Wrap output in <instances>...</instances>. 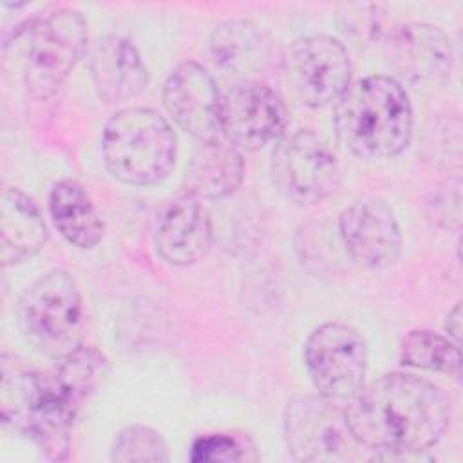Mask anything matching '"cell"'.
I'll list each match as a JSON object with an SVG mask.
<instances>
[{
  "mask_svg": "<svg viewBox=\"0 0 463 463\" xmlns=\"http://www.w3.org/2000/svg\"><path fill=\"white\" fill-rule=\"evenodd\" d=\"M105 356L80 345L51 371H31L2 358V425L31 438L45 458H69L71 429L81 403L107 376Z\"/></svg>",
  "mask_w": 463,
  "mask_h": 463,
  "instance_id": "cell-1",
  "label": "cell"
},
{
  "mask_svg": "<svg viewBox=\"0 0 463 463\" xmlns=\"http://www.w3.org/2000/svg\"><path fill=\"white\" fill-rule=\"evenodd\" d=\"M345 416L364 449L389 459L407 458L441 439L450 423V402L429 380L389 373L364 385L345 407Z\"/></svg>",
  "mask_w": 463,
  "mask_h": 463,
  "instance_id": "cell-2",
  "label": "cell"
},
{
  "mask_svg": "<svg viewBox=\"0 0 463 463\" xmlns=\"http://www.w3.org/2000/svg\"><path fill=\"white\" fill-rule=\"evenodd\" d=\"M87 22L72 7L34 14L2 47V67L34 99L54 96L87 49Z\"/></svg>",
  "mask_w": 463,
  "mask_h": 463,
  "instance_id": "cell-3",
  "label": "cell"
},
{
  "mask_svg": "<svg viewBox=\"0 0 463 463\" xmlns=\"http://www.w3.org/2000/svg\"><path fill=\"white\" fill-rule=\"evenodd\" d=\"M336 137L362 159L402 154L412 136V107L403 85L391 76L351 83L333 110Z\"/></svg>",
  "mask_w": 463,
  "mask_h": 463,
  "instance_id": "cell-4",
  "label": "cell"
},
{
  "mask_svg": "<svg viewBox=\"0 0 463 463\" xmlns=\"http://www.w3.org/2000/svg\"><path fill=\"white\" fill-rule=\"evenodd\" d=\"M101 156L107 170L134 186L157 184L170 175L177 157L172 125L145 107L123 109L105 123Z\"/></svg>",
  "mask_w": 463,
  "mask_h": 463,
  "instance_id": "cell-5",
  "label": "cell"
},
{
  "mask_svg": "<svg viewBox=\"0 0 463 463\" xmlns=\"http://www.w3.org/2000/svg\"><path fill=\"white\" fill-rule=\"evenodd\" d=\"M16 317L24 338L49 358H63L81 345V295L63 269H51L36 279L22 293Z\"/></svg>",
  "mask_w": 463,
  "mask_h": 463,
  "instance_id": "cell-6",
  "label": "cell"
},
{
  "mask_svg": "<svg viewBox=\"0 0 463 463\" xmlns=\"http://www.w3.org/2000/svg\"><path fill=\"white\" fill-rule=\"evenodd\" d=\"M282 425L288 450L298 461H349L358 458V449H364L349 429L345 409L322 394L289 400Z\"/></svg>",
  "mask_w": 463,
  "mask_h": 463,
  "instance_id": "cell-7",
  "label": "cell"
},
{
  "mask_svg": "<svg viewBox=\"0 0 463 463\" xmlns=\"http://www.w3.org/2000/svg\"><path fill=\"white\" fill-rule=\"evenodd\" d=\"M351 58L345 45L327 34L295 40L282 56V80L306 107L336 101L351 85Z\"/></svg>",
  "mask_w": 463,
  "mask_h": 463,
  "instance_id": "cell-8",
  "label": "cell"
},
{
  "mask_svg": "<svg viewBox=\"0 0 463 463\" xmlns=\"http://www.w3.org/2000/svg\"><path fill=\"white\" fill-rule=\"evenodd\" d=\"M271 175L280 194L297 204H317L340 183L335 152L324 137L307 128L289 132L277 141Z\"/></svg>",
  "mask_w": 463,
  "mask_h": 463,
  "instance_id": "cell-9",
  "label": "cell"
},
{
  "mask_svg": "<svg viewBox=\"0 0 463 463\" xmlns=\"http://www.w3.org/2000/svg\"><path fill=\"white\" fill-rule=\"evenodd\" d=\"M304 364L318 394L351 400L365 383L367 344L354 327L326 322L307 336Z\"/></svg>",
  "mask_w": 463,
  "mask_h": 463,
  "instance_id": "cell-10",
  "label": "cell"
},
{
  "mask_svg": "<svg viewBox=\"0 0 463 463\" xmlns=\"http://www.w3.org/2000/svg\"><path fill=\"white\" fill-rule=\"evenodd\" d=\"M288 119L284 99L262 81L241 80L222 94L221 136L239 150H259L280 141Z\"/></svg>",
  "mask_w": 463,
  "mask_h": 463,
  "instance_id": "cell-11",
  "label": "cell"
},
{
  "mask_svg": "<svg viewBox=\"0 0 463 463\" xmlns=\"http://www.w3.org/2000/svg\"><path fill=\"white\" fill-rule=\"evenodd\" d=\"M338 233L351 259L365 268L383 269L400 257V224L394 210L380 197L351 203L338 217Z\"/></svg>",
  "mask_w": 463,
  "mask_h": 463,
  "instance_id": "cell-12",
  "label": "cell"
},
{
  "mask_svg": "<svg viewBox=\"0 0 463 463\" xmlns=\"http://www.w3.org/2000/svg\"><path fill=\"white\" fill-rule=\"evenodd\" d=\"M163 103L172 119L201 143L221 136L222 94L197 61L179 63L163 85Z\"/></svg>",
  "mask_w": 463,
  "mask_h": 463,
  "instance_id": "cell-13",
  "label": "cell"
},
{
  "mask_svg": "<svg viewBox=\"0 0 463 463\" xmlns=\"http://www.w3.org/2000/svg\"><path fill=\"white\" fill-rule=\"evenodd\" d=\"M387 58L403 80L425 87L445 83L454 61L449 36L425 22L396 27L387 40Z\"/></svg>",
  "mask_w": 463,
  "mask_h": 463,
  "instance_id": "cell-14",
  "label": "cell"
},
{
  "mask_svg": "<svg viewBox=\"0 0 463 463\" xmlns=\"http://www.w3.org/2000/svg\"><path fill=\"white\" fill-rule=\"evenodd\" d=\"M213 230L208 210L192 195L170 201L159 213L154 230L157 255L174 266H188L206 255Z\"/></svg>",
  "mask_w": 463,
  "mask_h": 463,
  "instance_id": "cell-15",
  "label": "cell"
},
{
  "mask_svg": "<svg viewBox=\"0 0 463 463\" xmlns=\"http://www.w3.org/2000/svg\"><path fill=\"white\" fill-rule=\"evenodd\" d=\"M90 74L98 94L107 103L136 98L148 83V71L139 51L119 34H105L94 43Z\"/></svg>",
  "mask_w": 463,
  "mask_h": 463,
  "instance_id": "cell-16",
  "label": "cell"
},
{
  "mask_svg": "<svg viewBox=\"0 0 463 463\" xmlns=\"http://www.w3.org/2000/svg\"><path fill=\"white\" fill-rule=\"evenodd\" d=\"M244 179V159L222 136L201 143L184 174L186 194L195 199H222Z\"/></svg>",
  "mask_w": 463,
  "mask_h": 463,
  "instance_id": "cell-17",
  "label": "cell"
},
{
  "mask_svg": "<svg viewBox=\"0 0 463 463\" xmlns=\"http://www.w3.org/2000/svg\"><path fill=\"white\" fill-rule=\"evenodd\" d=\"M47 241L45 221L20 188L7 186L0 199V260L13 266L34 257Z\"/></svg>",
  "mask_w": 463,
  "mask_h": 463,
  "instance_id": "cell-18",
  "label": "cell"
},
{
  "mask_svg": "<svg viewBox=\"0 0 463 463\" xmlns=\"http://www.w3.org/2000/svg\"><path fill=\"white\" fill-rule=\"evenodd\" d=\"M213 61L226 72L251 80L271 58V42L262 27L250 20H228L217 25L208 42Z\"/></svg>",
  "mask_w": 463,
  "mask_h": 463,
  "instance_id": "cell-19",
  "label": "cell"
},
{
  "mask_svg": "<svg viewBox=\"0 0 463 463\" xmlns=\"http://www.w3.org/2000/svg\"><path fill=\"white\" fill-rule=\"evenodd\" d=\"M49 213L61 237L78 248H94L103 237V221L85 188L74 179H61L52 186Z\"/></svg>",
  "mask_w": 463,
  "mask_h": 463,
  "instance_id": "cell-20",
  "label": "cell"
},
{
  "mask_svg": "<svg viewBox=\"0 0 463 463\" xmlns=\"http://www.w3.org/2000/svg\"><path fill=\"white\" fill-rule=\"evenodd\" d=\"M405 365L443 373L449 376H459L461 373V351L459 344L429 329H414L407 333L400 351Z\"/></svg>",
  "mask_w": 463,
  "mask_h": 463,
  "instance_id": "cell-21",
  "label": "cell"
},
{
  "mask_svg": "<svg viewBox=\"0 0 463 463\" xmlns=\"http://www.w3.org/2000/svg\"><path fill=\"white\" fill-rule=\"evenodd\" d=\"M110 459L118 463L168 461V447L157 430L146 425H128L116 434Z\"/></svg>",
  "mask_w": 463,
  "mask_h": 463,
  "instance_id": "cell-22",
  "label": "cell"
},
{
  "mask_svg": "<svg viewBox=\"0 0 463 463\" xmlns=\"http://www.w3.org/2000/svg\"><path fill=\"white\" fill-rule=\"evenodd\" d=\"M244 458L242 443L232 434H208L192 443L190 461H241Z\"/></svg>",
  "mask_w": 463,
  "mask_h": 463,
  "instance_id": "cell-23",
  "label": "cell"
},
{
  "mask_svg": "<svg viewBox=\"0 0 463 463\" xmlns=\"http://www.w3.org/2000/svg\"><path fill=\"white\" fill-rule=\"evenodd\" d=\"M382 11L380 4H344L342 5V22L345 33H351L358 38H373L382 27Z\"/></svg>",
  "mask_w": 463,
  "mask_h": 463,
  "instance_id": "cell-24",
  "label": "cell"
},
{
  "mask_svg": "<svg viewBox=\"0 0 463 463\" xmlns=\"http://www.w3.org/2000/svg\"><path fill=\"white\" fill-rule=\"evenodd\" d=\"M445 327H447V333H449V338L454 340L456 344H459V338H461V306L456 304L449 315H447V322H445Z\"/></svg>",
  "mask_w": 463,
  "mask_h": 463,
  "instance_id": "cell-25",
  "label": "cell"
}]
</instances>
